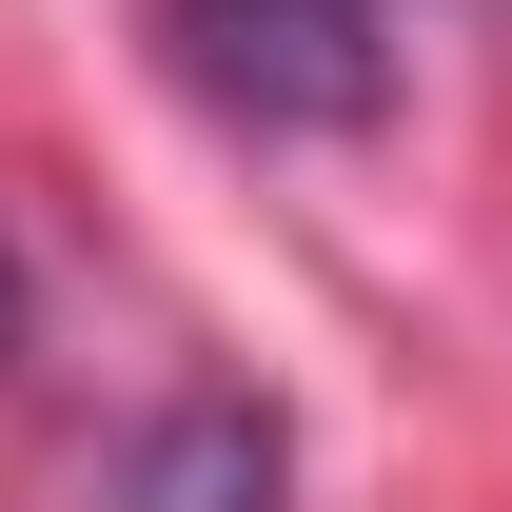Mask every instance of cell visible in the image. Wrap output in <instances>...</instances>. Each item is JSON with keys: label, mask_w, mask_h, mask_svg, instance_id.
Returning a JSON list of instances; mask_svg holds the SVG:
<instances>
[{"label": "cell", "mask_w": 512, "mask_h": 512, "mask_svg": "<svg viewBox=\"0 0 512 512\" xmlns=\"http://www.w3.org/2000/svg\"><path fill=\"white\" fill-rule=\"evenodd\" d=\"M0 355H20V276H0Z\"/></svg>", "instance_id": "obj_3"}, {"label": "cell", "mask_w": 512, "mask_h": 512, "mask_svg": "<svg viewBox=\"0 0 512 512\" xmlns=\"http://www.w3.org/2000/svg\"><path fill=\"white\" fill-rule=\"evenodd\" d=\"M138 512H256L276 493V414H178V453L158 473H119Z\"/></svg>", "instance_id": "obj_2"}, {"label": "cell", "mask_w": 512, "mask_h": 512, "mask_svg": "<svg viewBox=\"0 0 512 512\" xmlns=\"http://www.w3.org/2000/svg\"><path fill=\"white\" fill-rule=\"evenodd\" d=\"M158 40H178V79L237 138H355V119H394V20L375 0H158Z\"/></svg>", "instance_id": "obj_1"}]
</instances>
